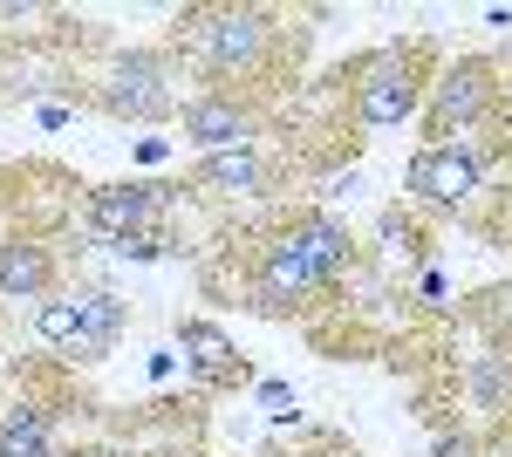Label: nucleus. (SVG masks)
Returning <instances> with one entry per match:
<instances>
[{"label": "nucleus", "instance_id": "f257e3e1", "mask_svg": "<svg viewBox=\"0 0 512 457\" xmlns=\"http://www.w3.org/2000/svg\"><path fill=\"white\" fill-rule=\"evenodd\" d=\"M280 41H287V14L280 7H233V0H212V7H185L171 21V62L205 76L198 89H253L280 69Z\"/></svg>", "mask_w": 512, "mask_h": 457}, {"label": "nucleus", "instance_id": "f03ea898", "mask_svg": "<svg viewBox=\"0 0 512 457\" xmlns=\"http://www.w3.org/2000/svg\"><path fill=\"white\" fill-rule=\"evenodd\" d=\"M431 76H437L431 41H383V48L355 55L335 82L349 89V123L355 130H403V123L424 116Z\"/></svg>", "mask_w": 512, "mask_h": 457}, {"label": "nucleus", "instance_id": "7ed1b4c3", "mask_svg": "<svg viewBox=\"0 0 512 457\" xmlns=\"http://www.w3.org/2000/svg\"><path fill=\"white\" fill-rule=\"evenodd\" d=\"M321 294H335V280L308 260V246L294 239V226L280 219L253 253H246V287H239V307L260 314V321H294L308 314Z\"/></svg>", "mask_w": 512, "mask_h": 457}, {"label": "nucleus", "instance_id": "20e7f679", "mask_svg": "<svg viewBox=\"0 0 512 457\" xmlns=\"http://www.w3.org/2000/svg\"><path fill=\"white\" fill-rule=\"evenodd\" d=\"M192 89H178V62L171 48H117L96 76H89V103L117 123H178Z\"/></svg>", "mask_w": 512, "mask_h": 457}, {"label": "nucleus", "instance_id": "39448f33", "mask_svg": "<svg viewBox=\"0 0 512 457\" xmlns=\"http://www.w3.org/2000/svg\"><path fill=\"white\" fill-rule=\"evenodd\" d=\"M499 103H506V82H499V62L485 55H458V62H437L431 96H424V144H465V137H485L499 123Z\"/></svg>", "mask_w": 512, "mask_h": 457}, {"label": "nucleus", "instance_id": "423d86ee", "mask_svg": "<svg viewBox=\"0 0 512 457\" xmlns=\"http://www.w3.org/2000/svg\"><path fill=\"white\" fill-rule=\"evenodd\" d=\"M492 144L485 137H465V144H417L410 164H403V198L424 205V212H444V219H472L478 198L492 191Z\"/></svg>", "mask_w": 512, "mask_h": 457}, {"label": "nucleus", "instance_id": "0eeeda50", "mask_svg": "<svg viewBox=\"0 0 512 457\" xmlns=\"http://www.w3.org/2000/svg\"><path fill=\"white\" fill-rule=\"evenodd\" d=\"M123 328H130V307H123L110 287H55V294L35 307V335L55 348V355H69V362H103V355H117Z\"/></svg>", "mask_w": 512, "mask_h": 457}, {"label": "nucleus", "instance_id": "6e6552de", "mask_svg": "<svg viewBox=\"0 0 512 457\" xmlns=\"http://www.w3.org/2000/svg\"><path fill=\"white\" fill-rule=\"evenodd\" d=\"M178 191H185V185H171V178H117V185H89V198H82V232L103 239V246L117 253L123 239L171 226Z\"/></svg>", "mask_w": 512, "mask_h": 457}, {"label": "nucleus", "instance_id": "1a4fd4ad", "mask_svg": "<svg viewBox=\"0 0 512 457\" xmlns=\"http://www.w3.org/2000/svg\"><path fill=\"white\" fill-rule=\"evenodd\" d=\"M178 130L198 157L219 151H253L260 144V103L253 96H233V89H192L185 110H178Z\"/></svg>", "mask_w": 512, "mask_h": 457}, {"label": "nucleus", "instance_id": "9d476101", "mask_svg": "<svg viewBox=\"0 0 512 457\" xmlns=\"http://www.w3.org/2000/svg\"><path fill=\"white\" fill-rule=\"evenodd\" d=\"M178 348H185V376H192L198 396H226V389H246L253 382L246 355L233 348V335L219 321H205V314H185L178 321Z\"/></svg>", "mask_w": 512, "mask_h": 457}, {"label": "nucleus", "instance_id": "9b49d317", "mask_svg": "<svg viewBox=\"0 0 512 457\" xmlns=\"http://www.w3.org/2000/svg\"><path fill=\"white\" fill-rule=\"evenodd\" d=\"M55 294V246L41 232H0V301H48Z\"/></svg>", "mask_w": 512, "mask_h": 457}, {"label": "nucleus", "instance_id": "f8f14e48", "mask_svg": "<svg viewBox=\"0 0 512 457\" xmlns=\"http://www.w3.org/2000/svg\"><path fill=\"white\" fill-rule=\"evenodd\" d=\"M274 185V164L253 151H219V157H198L185 191H205V198H260V191Z\"/></svg>", "mask_w": 512, "mask_h": 457}, {"label": "nucleus", "instance_id": "ddd939ff", "mask_svg": "<svg viewBox=\"0 0 512 457\" xmlns=\"http://www.w3.org/2000/svg\"><path fill=\"white\" fill-rule=\"evenodd\" d=\"M287 226H294V239L308 246V260H315L335 287L349 280V267H355V232L328 212V205H301V212H287Z\"/></svg>", "mask_w": 512, "mask_h": 457}, {"label": "nucleus", "instance_id": "4468645a", "mask_svg": "<svg viewBox=\"0 0 512 457\" xmlns=\"http://www.w3.org/2000/svg\"><path fill=\"white\" fill-rule=\"evenodd\" d=\"M0 457H55V410L35 396L0 403Z\"/></svg>", "mask_w": 512, "mask_h": 457}, {"label": "nucleus", "instance_id": "2eb2a0df", "mask_svg": "<svg viewBox=\"0 0 512 457\" xmlns=\"http://www.w3.org/2000/svg\"><path fill=\"white\" fill-rule=\"evenodd\" d=\"M458 389H465V403H472L478 417H512V348L472 355L465 376H458Z\"/></svg>", "mask_w": 512, "mask_h": 457}, {"label": "nucleus", "instance_id": "dca6fc26", "mask_svg": "<svg viewBox=\"0 0 512 457\" xmlns=\"http://www.w3.org/2000/svg\"><path fill=\"white\" fill-rule=\"evenodd\" d=\"M376 239H383V253H403L410 267H417V260H431V232H424L417 212H403V205L376 219Z\"/></svg>", "mask_w": 512, "mask_h": 457}, {"label": "nucleus", "instance_id": "f3484780", "mask_svg": "<svg viewBox=\"0 0 512 457\" xmlns=\"http://www.w3.org/2000/svg\"><path fill=\"white\" fill-rule=\"evenodd\" d=\"M465 226H472L485 246H512V178L499 191H485V198H478V212L465 219Z\"/></svg>", "mask_w": 512, "mask_h": 457}, {"label": "nucleus", "instance_id": "a211bd4d", "mask_svg": "<svg viewBox=\"0 0 512 457\" xmlns=\"http://www.w3.org/2000/svg\"><path fill=\"white\" fill-rule=\"evenodd\" d=\"M431 457H485V444H478V430H465V423H437Z\"/></svg>", "mask_w": 512, "mask_h": 457}, {"label": "nucleus", "instance_id": "6ab92c4d", "mask_svg": "<svg viewBox=\"0 0 512 457\" xmlns=\"http://www.w3.org/2000/svg\"><path fill=\"white\" fill-rule=\"evenodd\" d=\"M260 410H267V417L274 423H294V382H260Z\"/></svg>", "mask_w": 512, "mask_h": 457}, {"label": "nucleus", "instance_id": "aec40b11", "mask_svg": "<svg viewBox=\"0 0 512 457\" xmlns=\"http://www.w3.org/2000/svg\"><path fill=\"white\" fill-rule=\"evenodd\" d=\"M280 457H355V444H342V437H328V430H315V437H301L294 451H280Z\"/></svg>", "mask_w": 512, "mask_h": 457}, {"label": "nucleus", "instance_id": "412c9836", "mask_svg": "<svg viewBox=\"0 0 512 457\" xmlns=\"http://www.w3.org/2000/svg\"><path fill=\"white\" fill-rule=\"evenodd\" d=\"M355 191H362L355 171H335V178H328V198H355Z\"/></svg>", "mask_w": 512, "mask_h": 457}, {"label": "nucleus", "instance_id": "4be33fe9", "mask_svg": "<svg viewBox=\"0 0 512 457\" xmlns=\"http://www.w3.org/2000/svg\"><path fill=\"white\" fill-rule=\"evenodd\" d=\"M69 116H76V110H69V103H41V123H48V130H62Z\"/></svg>", "mask_w": 512, "mask_h": 457}]
</instances>
